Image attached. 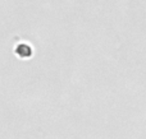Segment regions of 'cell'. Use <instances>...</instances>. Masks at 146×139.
<instances>
[{
	"instance_id": "1",
	"label": "cell",
	"mask_w": 146,
	"mask_h": 139,
	"mask_svg": "<svg viewBox=\"0 0 146 139\" xmlns=\"http://www.w3.org/2000/svg\"><path fill=\"white\" fill-rule=\"evenodd\" d=\"M15 52H17V55L21 56V58H28V56L32 55V49H31V46L27 45V43H21V45L17 46Z\"/></svg>"
}]
</instances>
